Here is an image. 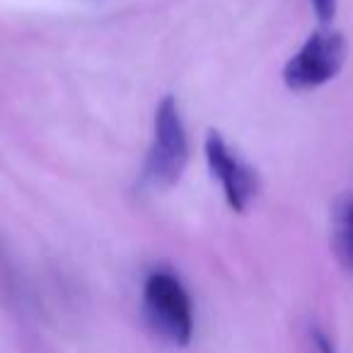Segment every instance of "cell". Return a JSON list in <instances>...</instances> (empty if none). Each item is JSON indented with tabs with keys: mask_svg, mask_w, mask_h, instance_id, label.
<instances>
[{
	"mask_svg": "<svg viewBox=\"0 0 353 353\" xmlns=\"http://www.w3.org/2000/svg\"><path fill=\"white\" fill-rule=\"evenodd\" d=\"M310 339H312V346L317 353H336V343H334L332 334H329L327 329L314 324V327L310 329Z\"/></svg>",
	"mask_w": 353,
	"mask_h": 353,
	"instance_id": "8992f818",
	"label": "cell"
},
{
	"mask_svg": "<svg viewBox=\"0 0 353 353\" xmlns=\"http://www.w3.org/2000/svg\"><path fill=\"white\" fill-rule=\"evenodd\" d=\"M203 155H206L208 170L213 179H218L223 189L225 203L230 211L247 213L252 201L259 194V174L252 165H247L240 155L230 148L221 131H208L203 141Z\"/></svg>",
	"mask_w": 353,
	"mask_h": 353,
	"instance_id": "277c9868",
	"label": "cell"
},
{
	"mask_svg": "<svg viewBox=\"0 0 353 353\" xmlns=\"http://www.w3.org/2000/svg\"><path fill=\"white\" fill-rule=\"evenodd\" d=\"M143 312L150 327L174 346H189L194 336V305L179 276L155 269L143 283Z\"/></svg>",
	"mask_w": 353,
	"mask_h": 353,
	"instance_id": "6da1fadb",
	"label": "cell"
},
{
	"mask_svg": "<svg viewBox=\"0 0 353 353\" xmlns=\"http://www.w3.org/2000/svg\"><path fill=\"white\" fill-rule=\"evenodd\" d=\"M348 56L346 37L336 30H317L285 61L283 85L290 92H312L341 73Z\"/></svg>",
	"mask_w": 353,
	"mask_h": 353,
	"instance_id": "3957f363",
	"label": "cell"
},
{
	"mask_svg": "<svg viewBox=\"0 0 353 353\" xmlns=\"http://www.w3.org/2000/svg\"><path fill=\"white\" fill-rule=\"evenodd\" d=\"M310 6H312L317 20L322 22V25H329V22L336 17L339 0H310Z\"/></svg>",
	"mask_w": 353,
	"mask_h": 353,
	"instance_id": "52a82bcc",
	"label": "cell"
},
{
	"mask_svg": "<svg viewBox=\"0 0 353 353\" xmlns=\"http://www.w3.org/2000/svg\"><path fill=\"white\" fill-rule=\"evenodd\" d=\"M189 162V136L179 102L165 94L155 109L152 143L145 160V179L157 189H170L182 179Z\"/></svg>",
	"mask_w": 353,
	"mask_h": 353,
	"instance_id": "7a4b0ae2",
	"label": "cell"
},
{
	"mask_svg": "<svg viewBox=\"0 0 353 353\" xmlns=\"http://www.w3.org/2000/svg\"><path fill=\"white\" fill-rule=\"evenodd\" d=\"M332 247L343 269L353 274V194L339 199L332 211Z\"/></svg>",
	"mask_w": 353,
	"mask_h": 353,
	"instance_id": "5b68a950",
	"label": "cell"
}]
</instances>
